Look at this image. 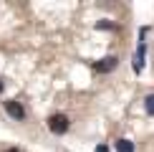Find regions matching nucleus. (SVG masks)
I'll use <instances>...</instances> for the list:
<instances>
[{"label": "nucleus", "instance_id": "nucleus-3", "mask_svg": "<svg viewBox=\"0 0 154 152\" xmlns=\"http://www.w3.org/2000/svg\"><path fill=\"white\" fill-rule=\"evenodd\" d=\"M116 63H119L116 56H106V59L96 61V63H94V68H96L99 74H109V71H114V68H116Z\"/></svg>", "mask_w": 154, "mask_h": 152}, {"label": "nucleus", "instance_id": "nucleus-2", "mask_svg": "<svg viewBox=\"0 0 154 152\" xmlns=\"http://www.w3.org/2000/svg\"><path fill=\"white\" fill-rule=\"evenodd\" d=\"M5 112H8V117H13L15 122H23L25 119V106L18 99H8L5 101Z\"/></svg>", "mask_w": 154, "mask_h": 152}, {"label": "nucleus", "instance_id": "nucleus-10", "mask_svg": "<svg viewBox=\"0 0 154 152\" xmlns=\"http://www.w3.org/2000/svg\"><path fill=\"white\" fill-rule=\"evenodd\" d=\"M3 89H5V84H3V81H0V94H3Z\"/></svg>", "mask_w": 154, "mask_h": 152}, {"label": "nucleus", "instance_id": "nucleus-6", "mask_svg": "<svg viewBox=\"0 0 154 152\" xmlns=\"http://www.w3.org/2000/svg\"><path fill=\"white\" fill-rule=\"evenodd\" d=\"M144 109H146L149 117H154V94H149V97L144 99Z\"/></svg>", "mask_w": 154, "mask_h": 152}, {"label": "nucleus", "instance_id": "nucleus-8", "mask_svg": "<svg viewBox=\"0 0 154 152\" xmlns=\"http://www.w3.org/2000/svg\"><path fill=\"white\" fill-rule=\"evenodd\" d=\"M96 152H109V147H106V144H99V147H96Z\"/></svg>", "mask_w": 154, "mask_h": 152}, {"label": "nucleus", "instance_id": "nucleus-7", "mask_svg": "<svg viewBox=\"0 0 154 152\" xmlns=\"http://www.w3.org/2000/svg\"><path fill=\"white\" fill-rule=\"evenodd\" d=\"M96 28H101V30H114V23H111V21H99V23H96Z\"/></svg>", "mask_w": 154, "mask_h": 152}, {"label": "nucleus", "instance_id": "nucleus-9", "mask_svg": "<svg viewBox=\"0 0 154 152\" xmlns=\"http://www.w3.org/2000/svg\"><path fill=\"white\" fill-rule=\"evenodd\" d=\"M5 152H20V150H18V147H8V150H5Z\"/></svg>", "mask_w": 154, "mask_h": 152}, {"label": "nucleus", "instance_id": "nucleus-4", "mask_svg": "<svg viewBox=\"0 0 154 152\" xmlns=\"http://www.w3.org/2000/svg\"><path fill=\"white\" fill-rule=\"evenodd\" d=\"M144 53H146V43L142 41L139 48H137V53H134V71H137V74L144 71Z\"/></svg>", "mask_w": 154, "mask_h": 152}, {"label": "nucleus", "instance_id": "nucleus-5", "mask_svg": "<svg viewBox=\"0 0 154 152\" xmlns=\"http://www.w3.org/2000/svg\"><path fill=\"white\" fill-rule=\"evenodd\" d=\"M116 152H134V142L131 139H119L116 142Z\"/></svg>", "mask_w": 154, "mask_h": 152}, {"label": "nucleus", "instance_id": "nucleus-1", "mask_svg": "<svg viewBox=\"0 0 154 152\" xmlns=\"http://www.w3.org/2000/svg\"><path fill=\"white\" fill-rule=\"evenodd\" d=\"M68 127H71V122H68V117H66L63 112L51 114V117H48V129L53 132V135H66Z\"/></svg>", "mask_w": 154, "mask_h": 152}]
</instances>
